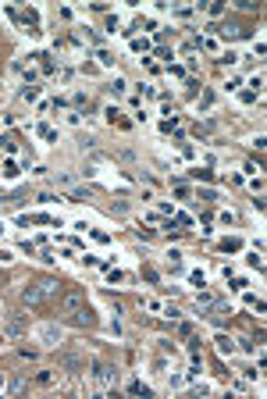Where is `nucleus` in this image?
Instances as JSON below:
<instances>
[{"label": "nucleus", "mask_w": 267, "mask_h": 399, "mask_svg": "<svg viewBox=\"0 0 267 399\" xmlns=\"http://www.w3.org/2000/svg\"><path fill=\"white\" fill-rule=\"evenodd\" d=\"M61 339H64V332L57 328V325H39V342H43V346H57Z\"/></svg>", "instance_id": "f257e3e1"}, {"label": "nucleus", "mask_w": 267, "mask_h": 399, "mask_svg": "<svg viewBox=\"0 0 267 399\" xmlns=\"http://www.w3.org/2000/svg\"><path fill=\"white\" fill-rule=\"evenodd\" d=\"M93 378L100 381V385H118V371L107 364H93Z\"/></svg>", "instance_id": "f03ea898"}, {"label": "nucleus", "mask_w": 267, "mask_h": 399, "mask_svg": "<svg viewBox=\"0 0 267 399\" xmlns=\"http://www.w3.org/2000/svg\"><path fill=\"white\" fill-rule=\"evenodd\" d=\"M217 29V36H225V39H239V36H246V29L239 25V22H225V25H214Z\"/></svg>", "instance_id": "7ed1b4c3"}, {"label": "nucleus", "mask_w": 267, "mask_h": 399, "mask_svg": "<svg viewBox=\"0 0 267 399\" xmlns=\"http://www.w3.org/2000/svg\"><path fill=\"white\" fill-rule=\"evenodd\" d=\"M22 303H25V306H36V303H43V293H39V285H29L25 293H22Z\"/></svg>", "instance_id": "20e7f679"}, {"label": "nucleus", "mask_w": 267, "mask_h": 399, "mask_svg": "<svg viewBox=\"0 0 267 399\" xmlns=\"http://www.w3.org/2000/svg\"><path fill=\"white\" fill-rule=\"evenodd\" d=\"M39 293H43V299H54L57 293H61V285H57L54 278H43V282H39Z\"/></svg>", "instance_id": "39448f33"}, {"label": "nucleus", "mask_w": 267, "mask_h": 399, "mask_svg": "<svg viewBox=\"0 0 267 399\" xmlns=\"http://www.w3.org/2000/svg\"><path fill=\"white\" fill-rule=\"evenodd\" d=\"M61 364L68 367V371H75V374L82 371V357H71V353H68V357H61Z\"/></svg>", "instance_id": "423d86ee"}, {"label": "nucleus", "mask_w": 267, "mask_h": 399, "mask_svg": "<svg viewBox=\"0 0 267 399\" xmlns=\"http://www.w3.org/2000/svg\"><path fill=\"white\" fill-rule=\"evenodd\" d=\"M232 349H235V346H232V339H225V335H217V353H221V357H228Z\"/></svg>", "instance_id": "0eeeda50"}, {"label": "nucleus", "mask_w": 267, "mask_h": 399, "mask_svg": "<svg viewBox=\"0 0 267 399\" xmlns=\"http://www.w3.org/2000/svg\"><path fill=\"white\" fill-rule=\"evenodd\" d=\"M89 196H93L89 189H71V193H68V200H71V203H82V200H89Z\"/></svg>", "instance_id": "6e6552de"}, {"label": "nucleus", "mask_w": 267, "mask_h": 399, "mask_svg": "<svg viewBox=\"0 0 267 399\" xmlns=\"http://www.w3.org/2000/svg\"><path fill=\"white\" fill-rule=\"evenodd\" d=\"M64 306H68V310H79V306H82V293H71V296H64Z\"/></svg>", "instance_id": "1a4fd4ad"}, {"label": "nucleus", "mask_w": 267, "mask_h": 399, "mask_svg": "<svg viewBox=\"0 0 267 399\" xmlns=\"http://www.w3.org/2000/svg\"><path fill=\"white\" fill-rule=\"evenodd\" d=\"M54 182H57V186H75V175H71V171H61V175H54Z\"/></svg>", "instance_id": "9d476101"}, {"label": "nucleus", "mask_w": 267, "mask_h": 399, "mask_svg": "<svg viewBox=\"0 0 267 399\" xmlns=\"http://www.w3.org/2000/svg\"><path fill=\"white\" fill-rule=\"evenodd\" d=\"M128 392H132V396H150V389H146L143 381H132V385H128Z\"/></svg>", "instance_id": "9b49d317"}, {"label": "nucleus", "mask_w": 267, "mask_h": 399, "mask_svg": "<svg viewBox=\"0 0 267 399\" xmlns=\"http://www.w3.org/2000/svg\"><path fill=\"white\" fill-rule=\"evenodd\" d=\"M75 321H79V325H93V314H89V310H82V306H79V310H75Z\"/></svg>", "instance_id": "f8f14e48"}, {"label": "nucleus", "mask_w": 267, "mask_h": 399, "mask_svg": "<svg viewBox=\"0 0 267 399\" xmlns=\"http://www.w3.org/2000/svg\"><path fill=\"white\" fill-rule=\"evenodd\" d=\"M107 89H111V93H125V89H128V82H125V79H114Z\"/></svg>", "instance_id": "ddd939ff"}, {"label": "nucleus", "mask_w": 267, "mask_h": 399, "mask_svg": "<svg viewBox=\"0 0 267 399\" xmlns=\"http://www.w3.org/2000/svg\"><path fill=\"white\" fill-rule=\"evenodd\" d=\"M22 97H25V100H36V97H39V89H36V86H25V89H22Z\"/></svg>", "instance_id": "4468645a"}, {"label": "nucleus", "mask_w": 267, "mask_h": 399, "mask_svg": "<svg viewBox=\"0 0 267 399\" xmlns=\"http://www.w3.org/2000/svg\"><path fill=\"white\" fill-rule=\"evenodd\" d=\"M7 389H11V392H22V389H25V378H11Z\"/></svg>", "instance_id": "2eb2a0df"}, {"label": "nucleus", "mask_w": 267, "mask_h": 399, "mask_svg": "<svg viewBox=\"0 0 267 399\" xmlns=\"http://www.w3.org/2000/svg\"><path fill=\"white\" fill-rule=\"evenodd\" d=\"M0 143H4V150H7V153H14V150H18V143H14L11 135H4V139H0Z\"/></svg>", "instance_id": "dca6fc26"}]
</instances>
